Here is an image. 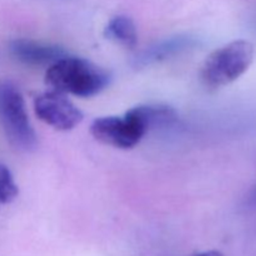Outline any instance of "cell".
Returning <instances> with one entry per match:
<instances>
[{
    "instance_id": "obj_8",
    "label": "cell",
    "mask_w": 256,
    "mask_h": 256,
    "mask_svg": "<svg viewBox=\"0 0 256 256\" xmlns=\"http://www.w3.org/2000/svg\"><path fill=\"white\" fill-rule=\"evenodd\" d=\"M104 34L108 39L114 40L129 49H134L138 44V32L134 22L125 15L112 18L105 28Z\"/></svg>"
},
{
    "instance_id": "obj_4",
    "label": "cell",
    "mask_w": 256,
    "mask_h": 256,
    "mask_svg": "<svg viewBox=\"0 0 256 256\" xmlns=\"http://www.w3.org/2000/svg\"><path fill=\"white\" fill-rule=\"evenodd\" d=\"M92 138L99 142L118 149H132L148 132L146 128L134 112L124 116H104L94 120L90 126Z\"/></svg>"
},
{
    "instance_id": "obj_1",
    "label": "cell",
    "mask_w": 256,
    "mask_h": 256,
    "mask_svg": "<svg viewBox=\"0 0 256 256\" xmlns=\"http://www.w3.org/2000/svg\"><path fill=\"white\" fill-rule=\"evenodd\" d=\"M109 82L110 75L105 69L82 58L68 55L48 66L45 72V82L52 90L80 98L99 94Z\"/></svg>"
},
{
    "instance_id": "obj_5",
    "label": "cell",
    "mask_w": 256,
    "mask_h": 256,
    "mask_svg": "<svg viewBox=\"0 0 256 256\" xmlns=\"http://www.w3.org/2000/svg\"><path fill=\"white\" fill-rule=\"evenodd\" d=\"M34 110L42 122L60 132L74 129L84 119L82 112L65 94L55 90L35 96Z\"/></svg>"
},
{
    "instance_id": "obj_7",
    "label": "cell",
    "mask_w": 256,
    "mask_h": 256,
    "mask_svg": "<svg viewBox=\"0 0 256 256\" xmlns=\"http://www.w3.org/2000/svg\"><path fill=\"white\" fill-rule=\"evenodd\" d=\"M194 45L195 39L192 36H188V35L169 38V39L162 40L158 44L152 45L144 52H140L139 55H136L132 64L135 68H145L148 65L164 62L169 58L175 56V55L192 48Z\"/></svg>"
},
{
    "instance_id": "obj_6",
    "label": "cell",
    "mask_w": 256,
    "mask_h": 256,
    "mask_svg": "<svg viewBox=\"0 0 256 256\" xmlns=\"http://www.w3.org/2000/svg\"><path fill=\"white\" fill-rule=\"evenodd\" d=\"M9 49L15 59L32 66H50L66 55V52L58 45L44 44L30 39L12 40Z\"/></svg>"
},
{
    "instance_id": "obj_10",
    "label": "cell",
    "mask_w": 256,
    "mask_h": 256,
    "mask_svg": "<svg viewBox=\"0 0 256 256\" xmlns=\"http://www.w3.org/2000/svg\"><path fill=\"white\" fill-rule=\"evenodd\" d=\"M19 195V188L9 168L0 164V204H9Z\"/></svg>"
},
{
    "instance_id": "obj_9",
    "label": "cell",
    "mask_w": 256,
    "mask_h": 256,
    "mask_svg": "<svg viewBox=\"0 0 256 256\" xmlns=\"http://www.w3.org/2000/svg\"><path fill=\"white\" fill-rule=\"evenodd\" d=\"M149 132L150 129L169 125L176 119V112L166 105H140L132 109Z\"/></svg>"
},
{
    "instance_id": "obj_3",
    "label": "cell",
    "mask_w": 256,
    "mask_h": 256,
    "mask_svg": "<svg viewBox=\"0 0 256 256\" xmlns=\"http://www.w3.org/2000/svg\"><path fill=\"white\" fill-rule=\"evenodd\" d=\"M0 126L14 149L32 152L38 148V136L30 124L24 98L12 82H0Z\"/></svg>"
},
{
    "instance_id": "obj_2",
    "label": "cell",
    "mask_w": 256,
    "mask_h": 256,
    "mask_svg": "<svg viewBox=\"0 0 256 256\" xmlns=\"http://www.w3.org/2000/svg\"><path fill=\"white\" fill-rule=\"evenodd\" d=\"M254 55V45L248 40H235L219 48L202 64V82L210 89L232 84L248 72Z\"/></svg>"
},
{
    "instance_id": "obj_11",
    "label": "cell",
    "mask_w": 256,
    "mask_h": 256,
    "mask_svg": "<svg viewBox=\"0 0 256 256\" xmlns=\"http://www.w3.org/2000/svg\"><path fill=\"white\" fill-rule=\"evenodd\" d=\"M195 256H224V254H222L220 252H216V250H210V252H202V254H198Z\"/></svg>"
}]
</instances>
